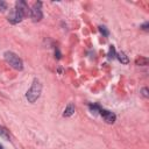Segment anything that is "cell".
Listing matches in <instances>:
<instances>
[{
    "label": "cell",
    "mask_w": 149,
    "mask_h": 149,
    "mask_svg": "<svg viewBox=\"0 0 149 149\" xmlns=\"http://www.w3.org/2000/svg\"><path fill=\"white\" fill-rule=\"evenodd\" d=\"M41 92H42V85H41L40 80L35 78V79L33 80V84H31L30 88H29V90L27 91V93H26V98H27V100H28L29 102H35V101L40 98Z\"/></svg>",
    "instance_id": "obj_1"
},
{
    "label": "cell",
    "mask_w": 149,
    "mask_h": 149,
    "mask_svg": "<svg viewBox=\"0 0 149 149\" xmlns=\"http://www.w3.org/2000/svg\"><path fill=\"white\" fill-rule=\"evenodd\" d=\"M3 56H5L6 62L12 68H14L15 70H22L23 69V62H22V59L16 54H14L13 51H6L3 54Z\"/></svg>",
    "instance_id": "obj_2"
},
{
    "label": "cell",
    "mask_w": 149,
    "mask_h": 149,
    "mask_svg": "<svg viewBox=\"0 0 149 149\" xmlns=\"http://www.w3.org/2000/svg\"><path fill=\"white\" fill-rule=\"evenodd\" d=\"M41 6H42V2H40V1L38 2H35L34 6L31 7L30 12H29V15H30V17H31V20L34 22H38L43 17V13H42Z\"/></svg>",
    "instance_id": "obj_3"
},
{
    "label": "cell",
    "mask_w": 149,
    "mask_h": 149,
    "mask_svg": "<svg viewBox=\"0 0 149 149\" xmlns=\"http://www.w3.org/2000/svg\"><path fill=\"white\" fill-rule=\"evenodd\" d=\"M23 17H24L23 14H22L20 10H17L16 8H14V9L9 13V15H8V21H9L12 24H16V23L21 22Z\"/></svg>",
    "instance_id": "obj_4"
},
{
    "label": "cell",
    "mask_w": 149,
    "mask_h": 149,
    "mask_svg": "<svg viewBox=\"0 0 149 149\" xmlns=\"http://www.w3.org/2000/svg\"><path fill=\"white\" fill-rule=\"evenodd\" d=\"M99 114L102 116V119H104L107 123H114V121H115V119H116V116H115V114H114L113 112H109V111L104 109V108H100V109H99Z\"/></svg>",
    "instance_id": "obj_5"
},
{
    "label": "cell",
    "mask_w": 149,
    "mask_h": 149,
    "mask_svg": "<svg viewBox=\"0 0 149 149\" xmlns=\"http://www.w3.org/2000/svg\"><path fill=\"white\" fill-rule=\"evenodd\" d=\"M15 8H16L17 10H20V12L23 14V16H27V15L29 14V12H30V9H29L27 2L23 1V0H19V1H16V3H15Z\"/></svg>",
    "instance_id": "obj_6"
},
{
    "label": "cell",
    "mask_w": 149,
    "mask_h": 149,
    "mask_svg": "<svg viewBox=\"0 0 149 149\" xmlns=\"http://www.w3.org/2000/svg\"><path fill=\"white\" fill-rule=\"evenodd\" d=\"M74 105L73 104H69L66 107H65V109H64V112H63V116H71L73 113H74Z\"/></svg>",
    "instance_id": "obj_7"
},
{
    "label": "cell",
    "mask_w": 149,
    "mask_h": 149,
    "mask_svg": "<svg viewBox=\"0 0 149 149\" xmlns=\"http://www.w3.org/2000/svg\"><path fill=\"white\" fill-rule=\"evenodd\" d=\"M115 57L122 63V64H128L129 63V59H128V57L126 56V54L125 52H122V51H120V52H118L116 55H115Z\"/></svg>",
    "instance_id": "obj_8"
},
{
    "label": "cell",
    "mask_w": 149,
    "mask_h": 149,
    "mask_svg": "<svg viewBox=\"0 0 149 149\" xmlns=\"http://www.w3.org/2000/svg\"><path fill=\"white\" fill-rule=\"evenodd\" d=\"M148 62H149V61H148L147 57H142V56H140V57L136 58L135 64H136V65H140V66H144V65L148 64Z\"/></svg>",
    "instance_id": "obj_9"
},
{
    "label": "cell",
    "mask_w": 149,
    "mask_h": 149,
    "mask_svg": "<svg viewBox=\"0 0 149 149\" xmlns=\"http://www.w3.org/2000/svg\"><path fill=\"white\" fill-rule=\"evenodd\" d=\"M0 136L2 139H5V140H8V141L10 140V135H9L8 130L6 128H3V127H0Z\"/></svg>",
    "instance_id": "obj_10"
},
{
    "label": "cell",
    "mask_w": 149,
    "mask_h": 149,
    "mask_svg": "<svg viewBox=\"0 0 149 149\" xmlns=\"http://www.w3.org/2000/svg\"><path fill=\"white\" fill-rule=\"evenodd\" d=\"M115 48L114 45H109V51H108V58H114L115 57Z\"/></svg>",
    "instance_id": "obj_11"
},
{
    "label": "cell",
    "mask_w": 149,
    "mask_h": 149,
    "mask_svg": "<svg viewBox=\"0 0 149 149\" xmlns=\"http://www.w3.org/2000/svg\"><path fill=\"white\" fill-rule=\"evenodd\" d=\"M99 30H100V33H101L104 36H108V35H109V31L107 30V28H106L105 26H100V27H99Z\"/></svg>",
    "instance_id": "obj_12"
},
{
    "label": "cell",
    "mask_w": 149,
    "mask_h": 149,
    "mask_svg": "<svg viewBox=\"0 0 149 149\" xmlns=\"http://www.w3.org/2000/svg\"><path fill=\"white\" fill-rule=\"evenodd\" d=\"M88 107H90V109H91L92 113H97V112H99V109H100V107H99L98 105H95V104H93V105L91 104Z\"/></svg>",
    "instance_id": "obj_13"
},
{
    "label": "cell",
    "mask_w": 149,
    "mask_h": 149,
    "mask_svg": "<svg viewBox=\"0 0 149 149\" xmlns=\"http://www.w3.org/2000/svg\"><path fill=\"white\" fill-rule=\"evenodd\" d=\"M141 92H142L143 97H146V98H148V97H149V93H148V88H147V87H143V88L141 90Z\"/></svg>",
    "instance_id": "obj_14"
},
{
    "label": "cell",
    "mask_w": 149,
    "mask_h": 149,
    "mask_svg": "<svg viewBox=\"0 0 149 149\" xmlns=\"http://www.w3.org/2000/svg\"><path fill=\"white\" fill-rule=\"evenodd\" d=\"M6 8H7L6 2H5V1H2V0H0V10H5Z\"/></svg>",
    "instance_id": "obj_15"
},
{
    "label": "cell",
    "mask_w": 149,
    "mask_h": 149,
    "mask_svg": "<svg viewBox=\"0 0 149 149\" xmlns=\"http://www.w3.org/2000/svg\"><path fill=\"white\" fill-rule=\"evenodd\" d=\"M148 27H149V23H148V22H146V23H143V24L141 26V28H142L143 30H148Z\"/></svg>",
    "instance_id": "obj_16"
},
{
    "label": "cell",
    "mask_w": 149,
    "mask_h": 149,
    "mask_svg": "<svg viewBox=\"0 0 149 149\" xmlns=\"http://www.w3.org/2000/svg\"><path fill=\"white\" fill-rule=\"evenodd\" d=\"M0 149H5V148H3V146H2V144H0Z\"/></svg>",
    "instance_id": "obj_17"
}]
</instances>
